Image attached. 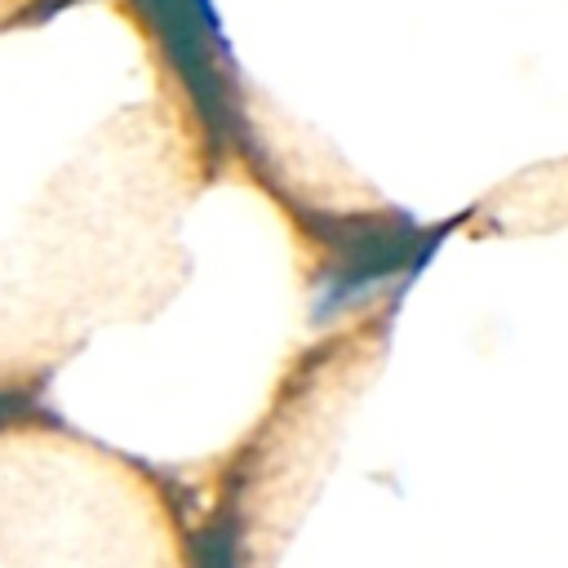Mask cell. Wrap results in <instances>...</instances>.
<instances>
[{
    "instance_id": "cell-1",
    "label": "cell",
    "mask_w": 568,
    "mask_h": 568,
    "mask_svg": "<svg viewBox=\"0 0 568 568\" xmlns=\"http://www.w3.org/2000/svg\"><path fill=\"white\" fill-rule=\"evenodd\" d=\"M448 226H422L408 213H368V217H333L324 222L328 240V271H324V302L315 315H333L359 302L368 288L386 280H413L439 248Z\"/></svg>"
}]
</instances>
